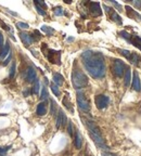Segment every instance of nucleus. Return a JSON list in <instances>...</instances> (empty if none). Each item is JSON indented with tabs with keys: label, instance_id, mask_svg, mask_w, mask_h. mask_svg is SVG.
Returning a JSON list of instances; mask_svg holds the SVG:
<instances>
[{
	"label": "nucleus",
	"instance_id": "obj_8",
	"mask_svg": "<svg viewBox=\"0 0 141 156\" xmlns=\"http://www.w3.org/2000/svg\"><path fill=\"white\" fill-rule=\"evenodd\" d=\"M125 9H126V13H127V15L129 17V19H132V20H135V21L141 22V15L138 13L137 11L134 10V9L130 8L129 6H126Z\"/></svg>",
	"mask_w": 141,
	"mask_h": 156
},
{
	"label": "nucleus",
	"instance_id": "obj_31",
	"mask_svg": "<svg viewBox=\"0 0 141 156\" xmlns=\"http://www.w3.org/2000/svg\"><path fill=\"white\" fill-rule=\"evenodd\" d=\"M67 131H68V134L70 137H73V125H72V121H68V127H67Z\"/></svg>",
	"mask_w": 141,
	"mask_h": 156
},
{
	"label": "nucleus",
	"instance_id": "obj_29",
	"mask_svg": "<svg viewBox=\"0 0 141 156\" xmlns=\"http://www.w3.org/2000/svg\"><path fill=\"white\" fill-rule=\"evenodd\" d=\"M50 102H51V114L54 115L55 112H57V104H55L53 100H50Z\"/></svg>",
	"mask_w": 141,
	"mask_h": 156
},
{
	"label": "nucleus",
	"instance_id": "obj_26",
	"mask_svg": "<svg viewBox=\"0 0 141 156\" xmlns=\"http://www.w3.org/2000/svg\"><path fill=\"white\" fill-rule=\"evenodd\" d=\"M48 96H49V94H48V92H47V89H46L45 87H42V90H41V94H40L41 100H44V101H47Z\"/></svg>",
	"mask_w": 141,
	"mask_h": 156
},
{
	"label": "nucleus",
	"instance_id": "obj_18",
	"mask_svg": "<svg viewBox=\"0 0 141 156\" xmlns=\"http://www.w3.org/2000/svg\"><path fill=\"white\" fill-rule=\"evenodd\" d=\"M75 146L77 147V149H81V145H83V138H81V134L79 131H76V133H75Z\"/></svg>",
	"mask_w": 141,
	"mask_h": 156
},
{
	"label": "nucleus",
	"instance_id": "obj_37",
	"mask_svg": "<svg viewBox=\"0 0 141 156\" xmlns=\"http://www.w3.org/2000/svg\"><path fill=\"white\" fill-rule=\"evenodd\" d=\"M132 2H134V4L137 8H141V1H137V0H134Z\"/></svg>",
	"mask_w": 141,
	"mask_h": 156
},
{
	"label": "nucleus",
	"instance_id": "obj_28",
	"mask_svg": "<svg viewBox=\"0 0 141 156\" xmlns=\"http://www.w3.org/2000/svg\"><path fill=\"white\" fill-rule=\"evenodd\" d=\"M17 26L19 27V28H21V29H26V28H28V24L27 23H24V22H17Z\"/></svg>",
	"mask_w": 141,
	"mask_h": 156
},
{
	"label": "nucleus",
	"instance_id": "obj_2",
	"mask_svg": "<svg viewBox=\"0 0 141 156\" xmlns=\"http://www.w3.org/2000/svg\"><path fill=\"white\" fill-rule=\"evenodd\" d=\"M72 83L74 86L75 89H81L88 85V77L83 70L75 68L72 73Z\"/></svg>",
	"mask_w": 141,
	"mask_h": 156
},
{
	"label": "nucleus",
	"instance_id": "obj_12",
	"mask_svg": "<svg viewBox=\"0 0 141 156\" xmlns=\"http://www.w3.org/2000/svg\"><path fill=\"white\" fill-rule=\"evenodd\" d=\"M89 10H90L91 14L94 15V17H99V15L102 14L100 4H98V2H90L89 4Z\"/></svg>",
	"mask_w": 141,
	"mask_h": 156
},
{
	"label": "nucleus",
	"instance_id": "obj_3",
	"mask_svg": "<svg viewBox=\"0 0 141 156\" xmlns=\"http://www.w3.org/2000/svg\"><path fill=\"white\" fill-rule=\"evenodd\" d=\"M42 52L44 54L46 55L48 60L50 61L51 63L53 64H58V65H60L61 64V52L60 51H55L53 49H49L47 46H46V43H42Z\"/></svg>",
	"mask_w": 141,
	"mask_h": 156
},
{
	"label": "nucleus",
	"instance_id": "obj_23",
	"mask_svg": "<svg viewBox=\"0 0 141 156\" xmlns=\"http://www.w3.org/2000/svg\"><path fill=\"white\" fill-rule=\"evenodd\" d=\"M41 30L45 32L47 35H52V34L54 33L53 28H51V27H49V26H46V25H42V26H41Z\"/></svg>",
	"mask_w": 141,
	"mask_h": 156
},
{
	"label": "nucleus",
	"instance_id": "obj_30",
	"mask_svg": "<svg viewBox=\"0 0 141 156\" xmlns=\"http://www.w3.org/2000/svg\"><path fill=\"white\" fill-rule=\"evenodd\" d=\"M35 8H36L37 12H38L39 14H40V15H46V11H45L41 7H39L38 4H35Z\"/></svg>",
	"mask_w": 141,
	"mask_h": 156
},
{
	"label": "nucleus",
	"instance_id": "obj_4",
	"mask_svg": "<svg viewBox=\"0 0 141 156\" xmlns=\"http://www.w3.org/2000/svg\"><path fill=\"white\" fill-rule=\"evenodd\" d=\"M77 104L78 107L83 112H89L90 111V103L86 98L85 93L81 92V91H77Z\"/></svg>",
	"mask_w": 141,
	"mask_h": 156
},
{
	"label": "nucleus",
	"instance_id": "obj_38",
	"mask_svg": "<svg viewBox=\"0 0 141 156\" xmlns=\"http://www.w3.org/2000/svg\"><path fill=\"white\" fill-rule=\"evenodd\" d=\"M64 2H66V4H70V2H72V0H64Z\"/></svg>",
	"mask_w": 141,
	"mask_h": 156
},
{
	"label": "nucleus",
	"instance_id": "obj_10",
	"mask_svg": "<svg viewBox=\"0 0 141 156\" xmlns=\"http://www.w3.org/2000/svg\"><path fill=\"white\" fill-rule=\"evenodd\" d=\"M67 123V117L66 115L64 114V112L62 110L59 111V114H58L57 117V128H61V127H64Z\"/></svg>",
	"mask_w": 141,
	"mask_h": 156
},
{
	"label": "nucleus",
	"instance_id": "obj_24",
	"mask_svg": "<svg viewBox=\"0 0 141 156\" xmlns=\"http://www.w3.org/2000/svg\"><path fill=\"white\" fill-rule=\"evenodd\" d=\"M118 52L122 54V55H124L126 59H129L130 58V54H131V51H128V50H125V49H118Z\"/></svg>",
	"mask_w": 141,
	"mask_h": 156
},
{
	"label": "nucleus",
	"instance_id": "obj_25",
	"mask_svg": "<svg viewBox=\"0 0 141 156\" xmlns=\"http://www.w3.org/2000/svg\"><path fill=\"white\" fill-rule=\"evenodd\" d=\"M15 70H17V64H15V62H13L12 65H11L10 74H9V77H10V78H13L14 77V75H15Z\"/></svg>",
	"mask_w": 141,
	"mask_h": 156
},
{
	"label": "nucleus",
	"instance_id": "obj_1",
	"mask_svg": "<svg viewBox=\"0 0 141 156\" xmlns=\"http://www.w3.org/2000/svg\"><path fill=\"white\" fill-rule=\"evenodd\" d=\"M83 65L94 78L100 79L105 76V61L100 52L87 50L81 54Z\"/></svg>",
	"mask_w": 141,
	"mask_h": 156
},
{
	"label": "nucleus",
	"instance_id": "obj_13",
	"mask_svg": "<svg viewBox=\"0 0 141 156\" xmlns=\"http://www.w3.org/2000/svg\"><path fill=\"white\" fill-rule=\"evenodd\" d=\"M9 54H10V43H9V41H7L6 45L2 47L1 51H0V60L4 61Z\"/></svg>",
	"mask_w": 141,
	"mask_h": 156
},
{
	"label": "nucleus",
	"instance_id": "obj_16",
	"mask_svg": "<svg viewBox=\"0 0 141 156\" xmlns=\"http://www.w3.org/2000/svg\"><path fill=\"white\" fill-rule=\"evenodd\" d=\"M128 60L130 61V62L134 64L135 66H138V65H139V63H140L141 58H140V55H139L138 53H136V52H131L130 58H129Z\"/></svg>",
	"mask_w": 141,
	"mask_h": 156
},
{
	"label": "nucleus",
	"instance_id": "obj_35",
	"mask_svg": "<svg viewBox=\"0 0 141 156\" xmlns=\"http://www.w3.org/2000/svg\"><path fill=\"white\" fill-rule=\"evenodd\" d=\"M2 47H4V35L0 32V48H2Z\"/></svg>",
	"mask_w": 141,
	"mask_h": 156
},
{
	"label": "nucleus",
	"instance_id": "obj_33",
	"mask_svg": "<svg viewBox=\"0 0 141 156\" xmlns=\"http://www.w3.org/2000/svg\"><path fill=\"white\" fill-rule=\"evenodd\" d=\"M111 2H112V4H114L115 7L117 8V9H118V11H122V6H121V4H117V2H116V1H114V0H112Z\"/></svg>",
	"mask_w": 141,
	"mask_h": 156
},
{
	"label": "nucleus",
	"instance_id": "obj_20",
	"mask_svg": "<svg viewBox=\"0 0 141 156\" xmlns=\"http://www.w3.org/2000/svg\"><path fill=\"white\" fill-rule=\"evenodd\" d=\"M125 86L128 87L129 83H130V80H131V70L130 68H127L125 70Z\"/></svg>",
	"mask_w": 141,
	"mask_h": 156
},
{
	"label": "nucleus",
	"instance_id": "obj_11",
	"mask_svg": "<svg viewBox=\"0 0 141 156\" xmlns=\"http://www.w3.org/2000/svg\"><path fill=\"white\" fill-rule=\"evenodd\" d=\"M25 79H26V81H28V83H34V80L36 79L37 77H36V70H34L32 66H28L27 67L26 72H25Z\"/></svg>",
	"mask_w": 141,
	"mask_h": 156
},
{
	"label": "nucleus",
	"instance_id": "obj_15",
	"mask_svg": "<svg viewBox=\"0 0 141 156\" xmlns=\"http://www.w3.org/2000/svg\"><path fill=\"white\" fill-rule=\"evenodd\" d=\"M128 42H130L131 45H134L136 48L141 51V38L139 36H136V35H130L129 39H128Z\"/></svg>",
	"mask_w": 141,
	"mask_h": 156
},
{
	"label": "nucleus",
	"instance_id": "obj_9",
	"mask_svg": "<svg viewBox=\"0 0 141 156\" xmlns=\"http://www.w3.org/2000/svg\"><path fill=\"white\" fill-rule=\"evenodd\" d=\"M20 38H21V40H22V42H23L26 47H28L29 45H32V43L35 41L34 37L32 36V35H29V34L25 33V32H21Z\"/></svg>",
	"mask_w": 141,
	"mask_h": 156
},
{
	"label": "nucleus",
	"instance_id": "obj_36",
	"mask_svg": "<svg viewBox=\"0 0 141 156\" xmlns=\"http://www.w3.org/2000/svg\"><path fill=\"white\" fill-rule=\"evenodd\" d=\"M10 60H11V54H9L7 57V59L4 60V65H8V63L10 62Z\"/></svg>",
	"mask_w": 141,
	"mask_h": 156
},
{
	"label": "nucleus",
	"instance_id": "obj_22",
	"mask_svg": "<svg viewBox=\"0 0 141 156\" xmlns=\"http://www.w3.org/2000/svg\"><path fill=\"white\" fill-rule=\"evenodd\" d=\"M50 88H51V90H52V92L54 93V96H60V94H61V92H60V89H59V87L55 85L54 83H52L50 85Z\"/></svg>",
	"mask_w": 141,
	"mask_h": 156
},
{
	"label": "nucleus",
	"instance_id": "obj_5",
	"mask_svg": "<svg viewBox=\"0 0 141 156\" xmlns=\"http://www.w3.org/2000/svg\"><path fill=\"white\" fill-rule=\"evenodd\" d=\"M112 70H113V73H114L115 76H117V77L124 76L125 70H126V66H125L124 62L122 60H118V59L114 60L113 65H112Z\"/></svg>",
	"mask_w": 141,
	"mask_h": 156
},
{
	"label": "nucleus",
	"instance_id": "obj_7",
	"mask_svg": "<svg viewBox=\"0 0 141 156\" xmlns=\"http://www.w3.org/2000/svg\"><path fill=\"white\" fill-rule=\"evenodd\" d=\"M103 8L105 9L106 13H108V15L110 17V19H111L112 21L116 22L117 24H122V17L118 15L117 12H115L114 9H112V8L108 7V6H105V4L103 6Z\"/></svg>",
	"mask_w": 141,
	"mask_h": 156
},
{
	"label": "nucleus",
	"instance_id": "obj_17",
	"mask_svg": "<svg viewBox=\"0 0 141 156\" xmlns=\"http://www.w3.org/2000/svg\"><path fill=\"white\" fill-rule=\"evenodd\" d=\"M36 112H37V114L39 115V116H44V115H46V114H47V107H46V104H45L44 102L39 103V104L37 105V110H36Z\"/></svg>",
	"mask_w": 141,
	"mask_h": 156
},
{
	"label": "nucleus",
	"instance_id": "obj_27",
	"mask_svg": "<svg viewBox=\"0 0 141 156\" xmlns=\"http://www.w3.org/2000/svg\"><path fill=\"white\" fill-rule=\"evenodd\" d=\"M54 14H55V15H58V17H61V15H63V14H64V10L61 7L54 8Z\"/></svg>",
	"mask_w": 141,
	"mask_h": 156
},
{
	"label": "nucleus",
	"instance_id": "obj_19",
	"mask_svg": "<svg viewBox=\"0 0 141 156\" xmlns=\"http://www.w3.org/2000/svg\"><path fill=\"white\" fill-rule=\"evenodd\" d=\"M53 81L58 87L62 86V83H63V81H64V78H63V76L60 75L59 73H55V74H53Z\"/></svg>",
	"mask_w": 141,
	"mask_h": 156
},
{
	"label": "nucleus",
	"instance_id": "obj_14",
	"mask_svg": "<svg viewBox=\"0 0 141 156\" xmlns=\"http://www.w3.org/2000/svg\"><path fill=\"white\" fill-rule=\"evenodd\" d=\"M132 89L136 91H140L141 89V83H140V77L138 72L134 73V78H132Z\"/></svg>",
	"mask_w": 141,
	"mask_h": 156
},
{
	"label": "nucleus",
	"instance_id": "obj_6",
	"mask_svg": "<svg viewBox=\"0 0 141 156\" xmlns=\"http://www.w3.org/2000/svg\"><path fill=\"white\" fill-rule=\"evenodd\" d=\"M94 103L99 110H103L109 105L110 99H109V96H104V94H99L94 98Z\"/></svg>",
	"mask_w": 141,
	"mask_h": 156
},
{
	"label": "nucleus",
	"instance_id": "obj_34",
	"mask_svg": "<svg viewBox=\"0 0 141 156\" xmlns=\"http://www.w3.org/2000/svg\"><path fill=\"white\" fill-rule=\"evenodd\" d=\"M35 4H38V6H39V7H41V8H42V7H44V8L47 7L44 1H35Z\"/></svg>",
	"mask_w": 141,
	"mask_h": 156
},
{
	"label": "nucleus",
	"instance_id": "obj_39",
	"mask_svg": "<svg viewBox=\"0 0 141 156\" xmlns=\"http://www.w3.org/2000/svg\"><path fill=\"white\" fill-rule=\"evenodd\" d=\"M73 40H74V38H72V37H70V38H67V41H73Z\"/></svg>",
	"mask_w": 141,
	"mask_h": 156
},
{
	"label": "nucleus",
	"instance_id": "obj_32",
	"mask_svg": "<svg viewBox=\"0 0 141 156\" xmlns=\"http://www.w3.org/2000/svg\"><path fill=\"white\" fill-rule=\"evenodd\" d=\"M102 155L103 156H116L115 154L110 152V151H102Z\"/></svg>",
	"mask_w": 141,
	"mask_h": 156
},
{
	"label": "nucleus",
	"instance_id": "obj_21",
	"mask_svg": "<svg viewBox=\"0 0 141 156\" xmlns=\"http://www.w3.org/2000/svg\"><path fill=\"white\" fill-rule=\"evenodd\" d=\"M39 88H40V83H39V79L34 80V87H33V93L34 94H39Z\"/></svg>",
	"mask_w": 141,
	"mask_h": 156
}]
</instances>
